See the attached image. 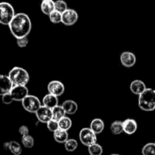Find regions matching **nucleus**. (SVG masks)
<instances>
[{
    "mask_svg": "<svg viewBox=\"0 0 155 155\" xmlns=\"http://www.w3.org/2000/svg\"><path fill=\"white\" fill-rule=\"evenodd\" d=\"M8 27L12 34L16 39H20L27 37L31 31L32 23L28 15L24 13H18L14 17Z\"/></svg>",
    "mask_w": 155,
    "mask_h": 155,
    "instance_id": "obj_1",
    "label": "nucleus"
},
{
    "mask_svg": "<svg viewBox=\"0 0 155 155\" xmlns=\"http://www.w3.org/2000/svg\"><path fill=\"white\" fill-rule=\"evenodd\" d=\"M8 77L15 86H24L28 83L30 75L25 69L20 67H15L8 73Z\"/></svg>",
    "mask_w": 155,
    "mask_h": 155,
    "instance_id": "obj_2",
    "label": "nucleus"
},
{
    "mask_svg": "<svg viewBox=\"0 0 155 155\" xmlns=\"http://www.w3.org/2000/svg\"><path fill=\"white\" fill-rule=\"evenodd\" d=\"M139 107L145 111L155 110V90L148 89L139 97Z\"/></svg>",
    "mask_w": 155,
    "mask_h": 155,
    "instance_id": "obj_3",
    "label": "nucleus"
},
{
    "mask_svg": "<svg viewBox=\"0 0 155 155\" xmlns=\"http://www.w3.org/2000/svg\"><path fill=\"white\" fill-rule=\"evenodd\" d=\"M15 16V9L10 3L0 2V24L8 26Z\"/></svg>",
    "mask_w": 155,
    "mask_h": 155,
    "instance_id": "obj_4",
    "label": "nucleus"
},
{
    "mask_svg": "<svg viewBox=\"0 0 155 155\" xmlns=\"http://www.w3.org/2000/svg\"><path fill=\"white\" fill-rule=\"evenodd\" d=\"M22 106L24 109H25L27 111L30 113H35L39 109V107L42 106L41 101L39 98L35 95H29L21 101Z\"/></svg>",
    "mask_w": 155,
    "mask_h": 155,
    "instance_id": "obj_5",
    "label": "nucleus"
},
{
    "mask_svg": "<svg viewBox=\"0 0 155 155\" xmlns=\"http://www.w3.org/2000/svg\"><path fill=\"white\" fill-rule=\"evenodd\" d=\"M80 140L83 145H86L88 148L92 146L94 144L97 143V136L90 128H83L80 130Z\"/></svg>",
    "mask_w": 155,
    "mask_h": 155,
    "instance_id": "obj_6",
    "label": "nucleus"
},
{
    "mask_svg": "<svg viewBox=\"0 0 155 155\" xmlns=\"http://www.w3.org/2000/svg\"><path fill=\"white\" fill-rule=\"evenodd\" d=\"M10 95L13 101H22L27 95H29V91L27 86H15L10 92Z\"/></svg>",
    "mask_w": 155,
    "mask_h": 155,
    "instance_id": "obj_7",
    "label": "nucleus"
},
{
    "mask_svg": "<svg viewBox=\"0 0 155 155\" xmlns=\"http://www.w3.org/2000/svg\"><path fill=\"white\" fill-rule=\"evenodd\" d=\"M78 13L74 9L68 8L66 12L62 14V21L65 26H72L78 21Z\"/></svg>",
    "mask_w": 155,
    "mask_h": 155,
    "instance_id": "obj_8",
    "label": "nucleus"
},
{
    "mask_svg": "<svg viewBox=\"0 0 155 155\" xmlns=\"http://www.w3.org/2000/svg\"><path fill=\"white\" fill-rule=\"evenodd\" d=\"M48 93L54 95L56 97H59L64 92V86L61 82L58 80H53L48 84L47 86Z\"/></svg>",
    "mask_w": 155,
    "mask_h": 155,
    "instance_id": "obj_9",
    "label": "nucleus"
},
{
    "mask_svg": "<svg viewBox=\"0 0 155 155\" xmlns=\"http://www.w3.org/2000/svg\"><path fill=\"white\" fill-rule=\"evenodd\" d=\"M36 116L39 122L47 124L52 119V110L51 109L42 105L36 112Z\"/></svg>",
    "mask_w": 155,
    "mask_h": 155,
    "instance_id": "obj_10",
    "label": "nucleus"
},
{
    "mask_svg": "<svg viewBox=\"0 0 155 155\" xmlns=\"http://www.w3.org/2000/svg\"><path fill=\"white\" fill-rule=\"evenodd\" d=\"M14 85L9 79L8 76L0 75V95L1 96L10 93Z\"/></svg>",
    "mask_w": 155,
    "mask_h": 155,
    "instance_id": "obj_11",
    "label": "nucleus"
},
{
    "mask_svg": "<svg viewBox=\"0 0 155 155\" xmlns=\"http://www.w3.org/2000/svg\"><path fill=\"white\" fill-rule=\"evenodd\" d=\"M120 62L126 68H132L136 62V55L130 51H124L120 54Z\"/></svg>",
    "mask_w": 155,
    "mask_h": 155,
    "instance_id": "obj_12",
    "label": "nucleus"
},
{
    "mask_svg": "<svg viewBox=\"0 0 155 155\" xmlns=\"http://www.w3.org/2000/svg\"><path fill=\"white\" fill-rule=\"evenodd\" d=\"M147 89L146 85L142 80H136L130 84V91L135 95H140Z\"/></svg>",
    "mask_w": 155,
    "mask_h": 155,
    "instance_id": "obj_13",
    "label": "nucleus"
},
{
    "mask_svg": "<svg viewBox=\"0 0 155 155\" xmlns=\"http://www.w3.org/2000/svg\"><path fill=\"white\" fill-rule=\"evenodd\" d=\"M123 126H124V132L127 135L134 134L138 128L136 121L134 119H130V118L125 120L123 122Z\"/></svg>",
    "mask_w": 155,
    "mask_h": 155,
    "instance_id": "obj_14",
    "label": "nucleus"
},
{
    "mask_svg": "<svg viewBox=\"0 0 155 155\" xmlns=\"http://www.w3.org/2000/svg\"><path fill=\"white\" fill-rule=\"evenodd\" d=\"M42 104L43 106L50 108L52 110L54 107L58 105V97L54 96V95H51V94H47L42 98Z\"/></svg>",
    "mask_w": 155,
    "mask_h": 155,
    "instance_id": "obj_15",
    "label": "nucleus"
},
{
    "mask_svg": "<svg viewBox=\"0 0 155 155\" xmlns=\"http://www.w3.org/2000/svg\"><path fill=\"white\" fill-rule=\"evenodd\" d=\"M62 107L64 110L66 114H74L78 110V105L77 102L73 100H66L62 104Z\"/></svg>",
    "mask_w": 155,
    "mask_h": 155,
    "instance_id": "obj_16",
    "label": "nucleus"
},
{
    "mask_svg": "<svg viewBox=\"0 0 155 155\" xmlns=\"http://www.w3.org/2000/svg\"><path fill=\"white\" fill-rule=\"evenodd\" d=\"M90 130L95 133V135L100 134L103 132L104 129V121L102 120L99 119V118H96V119L92 120V121L90 124Z\"/></svg>",
    "mask_w": 155,
    "mask_h": 155,
    "instance_id": "obj_17",
    "label": "nucleus"
},
{
    "mask_svg": "<svg viewBox=\"0 0 155 155\" xmlns=\"http://www.w3.org/2000/svg\"><path fill=\"white\" fill-rule=\"evenodd\" d=\"M41 10L45 15L49 16L54 11V2L52 0H43L41 3Z\"/></svg>",
    "mask_w": 155,
    "mask_h": 155,
    "instance_id": "obj_18",
    "label": "nucleus"
},
{
    "mask_svg": "<svg viewBox=\"0 0 155 155\" xmlns=\"http://www.w3.org/2000/svg\"><path fill=\"white\" fill-rule=\"evenodd\" d=\"M54 139L58 143H65L68 140V131L62 130L58 129L57 131L53 133Z\"/></svg>",
    "mask_w": 155,
    "mask_h": 155,
    "instance_id": "obj_19",
    "label": "nucleus"
},
{
    "mask_svg": "<svg viewBox=\"0 0 155 155\" xmlns=\"http://www.w3.org/2000/svg\"><path fill=\"white\" fill-rule=\"evenodd\" d=\"M51 110H52V119L58 121V122L59 120H61L62 118L66 117V113H65L64 110V108L62 107V106H56V107H54Z\"/></svg>",
    "mask_w": 155,
    "mask_h": 155,
    "instance_id": "obj_20",
    "label": "nucleus"
},
{
    "mask_svg": "<svg viewBox=\"0 0 155 155\" xmlns=\"http://www.w3.org/2000/svg\"><path fill=\"white\" fill-rule=\"evenodd\" d=\"M110 131L112 134L114 135H120L124 132V126H123V122L120 120L114 121L110 124Z\"/></svg>",
    "mask_w": 155,
    "mask_h": 155,
    "instance_id": "obj_21",
    "label": "nucleus"
},
{
    "mask_svg": "<svg viewBox=\"0 0 155 155\" xmlns=\"http://www.w3.org/2000/svg\"><path fill=\"white\" fill-rule=\"evenodd\" d=\"M58 126L59 129L68 131L72 127V120L68 117H64L61 120L58 121Z\"/></svg>",
    "mask_w": 155,
    "mask_h": 155,
    "instance_id": "obj_22",
    "label": "nucleus"
},
{
    "mask_svg": "<svg viewBox=\"0 0 155 155\" xmlns=\"http://www.w3.org/2000/svg\"><path fill=\"white\" fill-rule=\"evenodd\" d=\"M9 151L14 155H20L22 152V148L18 142L12 141L9 142Z\"/></svg>",
    "mask_w": 155,
    "mask_h": 155,
    "instance_id": "obj_23",
    "label": "nucleus"
},
{
    "mask_svg": "<svg viewBox=\"0 0 155 155\" xmlns=\"http://www.w3.org/2000/svg\"><path fill=\"white\" fill-rule=\"evenodd\" d=\"M77 146H78V142L74 139H69L64 143L65 149L69 152H73L75 151L77 148Z\"/></svg>",
    "mask_w": 155,
    "mask_h": 155,
    "instance_id": "obj_24",
    "label": "nucleus"
},
{
    "mask_svg": "<svg viewBox=\"0 0 155 155\" xmlns=\"http://www.w3.org/2000/svg\"><path fill=\"white\" fill-rule=\"evenodd\" d=\"M142 155H155V143H148L142 149Z\"/></svg>",
    "mask_w": 155,
    "mask_h": 155,
    "instance_id": "obj_25",
    "label": "nucleus"
},
{
    "mask_svg": "<svg viewBox=\"0 0 155 155\" xmlns=\"http://www.w3.org/2000/svg\"><path fill=\"white\" fill-rule=\"evenodd\" d=\"M68 5L64 1L62 0H58L54 2V11L59 12L61 14H63L64 12L68 10Z\"/></svg>",
    "mask_w": 155,
    "mask_h": 155,
    "instance_id": "obj_26",
    "label": "nucleus"
},
{
    "mask_svg": "<svg viewBox=\"0 0 155 155\" xmlns=\"http://www.w3.org/2000/svg\"><path fill=\"white\" fill-rule=\"evenodd\" d=\"M88 151L90 155H101L103 153V148L99 144L95 143L88 148Z\"/></svg>",
    "mask_w": 155,
    "mask_h": 155,
    "instance_id": "obj_27",
    "label": "nucleus"
},
{
    "mask_svg": "<svg viewBox=\"0 0 155 155\" xmlns=\"http://www.w3.org/2000/svg\"><path fill=\"white\" fill-rule=\"evenodd\" d=\"M21 142L25 148H31L34 145V139L30 135L23 136L22 139H21Z\"/></svg>",
    "mask_w": 155,
    "mask_h": 155,
    "instance_id": "obj_28",
    "label": "nucleus"
},
{
    "mask_svg": "<svg viewBox=\"0 0 155 155\" xmlns=\"http://www.w3.org/2000/svg\"><path fill=\"white\" fill-rule=\"evenodd\" d=\"M49 19L53 24H59L62 21V14L54 11L49 15Z\"/></svg>",
    "mask_w": 155,
    "mask_h": 155,
    "instance_id": "obj_29",
    "label": "nucleus"
},
{
    "mask_svg": "<svg viewBox=\"0 0 155 155\" xmlns=\"http://www.w3.org/2000/svg\"><path fill=\"white\" fill-rule=\"evenodd\" d=\"M47 125V128L49 131L52 132V133H54L55 131H57L59 129V126H58V122L54 120L51 119V120L48 121V123L46 124Z\"/></svg>",
    "mask_w": 155,
    "mask_h": 155,
    "instance_id": "obj_30",
    "label": "nucleus"
},
{
    "mask_svg": "<svg viewBox=\"0 0 155 155\" xmlns=\"http://www.w3.org/2000/svg\"><path fill=\"white\" fill-rule=\"evenodd\" d=\"M29 40L27 37L20 38V39H17V45L20 47V48H24L28 44Z\"/></svg>",
    "mask_w": 155,
    "mask_h": 155,
    "instance_id": "obj_31",
    "label": "nucleus"
},
{
    "mask_svg": "<svg viewBox=\"0 0 155 155\" xmlns=\"http://www.w3.org/2000/svg\"><path fill=\"white\" fill-rule=\"evenodd\" d=\"M2 103H4L5 104H10L14 101L10 93L6 94V95L2 96Z\"/></svg>",
    "mask_w": 155,
    "mask_h": 155,
    "instance_id": "obj_32",
    "label": "nucleus"
},
{
    "mask_svg": "<svg viewBox=\"0 0 155 155\" xmlns=\"http://www.w3.org/2000/svg\"><path fill=\"white\" fill-rule=\"evenodd\" d=\"M19 133L20 134L23 136H28L29 135V128L27 127V126H21V127L19 128Z\"/></svg>",
    "mask_w": 155,
    "mask_h": 155,
    "instance_id": "obj_33",
    "label": "nucleus"
},
{
    "mask_svg": "<svg viewBox=\"0 0 155 155\" xmlns=\"http://www.w3.org/2000/svg\"><path fill=\"white\" fill-rule=\"evenodd\" d=\"M3 147H4L5 149L9 150V142H5L4 144V145H3Z\"/></svg>",
    "mask_w": 155,
    "mask_h": 155,
    "instance_id": "obj_34",
    "label": "nucleus"
},
{
    "mask_svg": "<svg viewBox=\"0 0 155 155\" xmlns=\"http://www.w3.org/2000/svg\"><path fill=\"white\" fill-rule=\"evenodd\" d=\"M110 155H120V154H110Z\"/></svg>",
    "mask_w": 155,
    "mask_h": 155,
    "instance_id": "obj_35",
    "label": "nucleus"
}]
</instances>
